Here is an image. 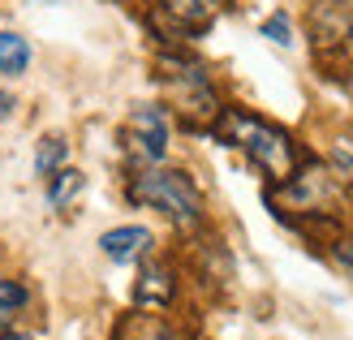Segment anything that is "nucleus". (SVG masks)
I'll use <instances>...</instances> for the list:
<instances>
[{"instance_id":"8","label":"nucleus","mask_w":353,"mask_h":340,"mask_svg":"<svg viewBox=\"0 0 353 340\" xmlns=\"http://www.w3.org/2000/svg\"><path fill=\"white\" fill-rule=\"evenodd\" d=\"M151 246H155V237H151V228H143V224L108 228V232L99 237V250H103L112 263H138V259H147Z\"/></svg>"},{"instance_id":"12","label":"nucleus","mask_w":353,"mask_h":340,"mask_svg":"<svg viewBox=\"0 0 353 340\" xmlns=\"http://www.w3.org/2000/svg\"><path fill=\"white\" fill-rule=\"evenodd\" d=\"M30 301L26 293V284L22 280H9V276H0V314H13V310H22Z\"/></svg>"},{"instance_id":"10","label":"nucleus","mask_w":353,"mask_h":340,"mask_svg":"<svg viewBox=\"0 0 353 340\" xmlns=\"http://www.w3.org/2000/svg\"><path fill=\"white\" fill-rule=\"evenodd\" d=\"M82 190H86V177L78 168H57V172L48 177V207L52 211H65Z\"/></svg>"},{"instance_id":"6","label":"nucleus","mask_w":353,"mask_h":340,"mask_svg":"<svg viewBox=\"0 0 353 340\" xmlns=\"http://www.w3.org/2000/svg\"><path fill=\"white\" fill-rule=\"evenodd\" d=\"M220 9L224 0H155V13L172 34H203Z\"/></svg>"},{"instance_id":"4","label":"nucleus","mask_w":353,"mask_h":340,"mask_svg":"<svg viewBox=\"0 0 353 340\" xmlns=\"http://www.w3.org/2000/svg\"><path fill=\"white\" fill-rule=\"evenodd\" d=\"M125 155L143 168H155L160 159L168 155V138H172V121H168V108L160 103H138V108L125 117Z\"/></svg>"},{"instance_id":"16","label":"nucleus","mask_w":353,"mask_h":340,"mask_svg":"<svg viewBox=\"0 0 353 340\" xmlns=\"http://www.w3.org/2000/svg\"><path fill=\"white\" fill-rule=\"evenodd\" d=\"M13 108H17V99L5 91V86H0V121H9V117H13Z\"/></svg>"},{"instance_id":"1","label":"nucleus","mask_w":353,"mask_h":340,"mask_svg":"<svg viewBox=\"0 0 353 340\" xmlns=\"http://www.w3.org/2000/svg\"><path fill=\"white\" fill-rule=\"evenodd\" d=\"M211 134H216L224 147L245 151V159H250L272 186L289 181V177L297 172V159H302L297 155V142L280 130V125L263 121L254 112H241V108H224L216 117V125H211Z\"/></svg>"},{"instance_id":"9","label":"nucleus","mask_w":353,"mask_h":340,"mask_svg":"<svg viewBox=\"0 0 353 340\" xmlns=\"http://www.w3.org/2000/svg\"><path fill=\"white\" fill-rule=\"evenodd\" d=\"M30 39L26 34H17V30H0V74L5 78H17V74H26L30 69Z\"/></svg>"},{"instance_id":"11","label":"nucleus","mask_w":353,"mask_h":340,"mask_svg":"<svg viewBox=\"0 0 353 340\" xmlns=\"http://www.w3.org/2000/svg\"><path fill=\"white\" fill-rule=\"evenodd\" d=\"M65 159H69V142L61 134L39 138V147H34V172L39 177H52L57 168H65Z\"/></svg>"},{"instance_id":"13","label":"nucleus","mask_w":353,"mask_h":340,"mask_svg":"<svg viewBox=\"0 0 353 340\" xmlns=\"http://www.w3.org/2000/svg\"><path fill=\"white\" fill-rule=\"evenodd\" d=\"M263 39H272L276 48H293V22H289V13H272L268 22H263Z\"/></svg>"},{"instance_id":"5","label":"nucleus","mask_w":353,"mask_h":340,"mask_svg":"<svg viewBox=\"0 0 353 340\" xmlns=\"http://www.w3.org/2000/svg\"><path fill=\"white\" fill-rule=\"evenodd\" d=\"M306 30L323 61L327 57H336L345 65L353 61V0H314Z\"/></svg>"},{"instance_id":"2","label":"nucleus","mask_w":353,"mask_h":340,"mask_svg":"<svg viewBox=\"0 0 353 340\" xmlns=\"http://www.w3.org/2000/svg\"><path fill=\"white\" fill-rule=\"evenodd\" d=\"M155 78H160V86L168 91V103L181 112V121L190 130H207L211 134V125H216V117L224 112V103L216 95V86H211L207 69L194 57H185V52H160Z\"/></svg>"},{"instance_id":"15","label":"nucleus","mask_w":353,"mask_h":340,"mask_svg":"<svg viewBox=\"0 0 353 340\" xmlns=\"http://www.w3.org/2000/svg\"><path fill=\"white\" fill-rule=\"evenodd\" d=\"M0 340H34V336H26V332H17L13 323H5V314H0Z\"/></svg>"},{"instance_id":"7","label":"nucleus","mask_w":353,"mask_h":340,"mask_svg":"<svg viewBox=\"0 0 353 340\" xmlns=\"http://www.w3.org/2000/svg\"><path fill=\"white\" fill-rule=\"evenodd\" d=\"M176 293V280H172V267L168 263H147L134 280V306L138 310H164Z\"/></svg>"},{"instance_id":"14","label":"nucleus","mask_w":353,"mask_h":340,"mask_svg":"<svg viewBox=\"0 0 353 340\" xmlns=\"http://www.w3.org/2000/svg\"><path fill=\"white\" fill-rule=\"evenodd\" d=\"M336 259L353 272V237H341V241H336Z\"/></svg>"},{"instance_id":"3","label":"nucleus","mask_w":353,"mask_h":340,"mask_svg":"<svg viewBox=\"0 0 353 340\" xmlns=\"http://www.w3.org/2000/svg\"><path fill=\"white\" fill-rule=\"evenodd\" d=\"M125 194H130V203L155 207L160 216H168L181 232H194L203 224V194L194 186V177L181 172V168H160L155 164L147 172H138Z\"/></svg>"}]
</instances>
